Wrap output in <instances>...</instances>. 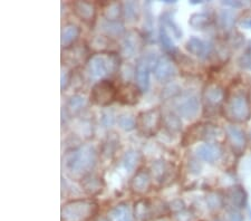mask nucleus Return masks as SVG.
Segmentation results:
<instances>
[{
    "mask_svg": "<svg viewBox=\"0 0 251 221\" xmlns=\"http://www.w3.org/2000/svg\"><path fill=\"white\" fill-rule=\"evenodd\" d=\"M185 49L190 54L197 56V57L203 58L208 54L209 47L202 39L198 37H191L185 43Z\"/></svg>",
    "mask_w": 251,
    "mask_h": 221,
    "instance_id": "obj_23",
    "label": "nucleus"
},
{
    "mask_svg": "<svg viewBox=\"0 0 251 221\" xmlns=\"http://www.w3.org/2000/svg\"><path fill=\"white\" fill-rule=\"evenodd\" d=\"M110 39L106 37L105 35H100L95 36L94 38L91 40L90 46L92 49H94L97 53H106L108 49V46H110Z\"/></svg>",
    "mask_w": 251,
    "mask_h": 221,
    "instance_id": "obj_34",
    "label": "nucleus"
},
{
    "mask_svg": "<svg viewBox=\"0 0 251 221\" xmlns=\"http://www.w3.org/2000/svg\"><path fill=\"white\" fill-rule=\"evenodd\" d=\"M156 64V60L154 59V55L153 54H145L142 55L141 57L137 59L134 76L135 82L137 87L140 88L142 93L149 91L150 87V74H151L152 66L154 67Z\"/></svg>",
    "mask_w": 251,
    "mask_h": 221,
    "instance_id": "obj_7",
    "label": "nucleus"
},
{
    "mask_svg": "<svg viewBox=\"0 0 251 221\" xmlns=\"http://www.w3.org/2000/svg\"><path fill=\"white\" fill-rule=\"evenodd\" d=\"M141 93L142 92L136 84L124 83L117 87L116 100L122 105H135L139 102Z\"/></svg>",
    "mask_w": 251,
    "mask_h": 221,
    "instance_id": "obj_14",
    "label": "nucleus"
},
{
    "mask_svg": "<svg viewBox=\"0 0 251 221\" xmlns=\"http://www.w3.org/2000/svg\"><path fill=\"white\" fill-rule=\"evenodd\" d=\"M161 23L163 24L165 27H169L170 29H171L172 34L174 37L176 39H180L182 37V30L181 28L176 25V23H174L173 18L171 17V14L170 13H165L164 15H162V20Z\"/></svg>",
    "mask_w": 251,
    "mask_h": 221,
    "instance_id": "obj_35",
    "label": "nucleus"
},
{
    "mask_svg": "<svg viewBox=\"0 0 251 221\" xmlns=\"http://www.w3.org/2000/svg\"><path fill=\"white\" fill-rule=\"evenodd\" d=\"M99 161V152L92 144H84L67 152L64 158V170L74 181H82L92 174Z\"/></svg>",
    "mask_w": 251,
    "mask_h": 221,
    "instance_id": "obj_1",
    "label": "nucleus"
},
{
    "mask_svg": "<svg viewBox=\"0 0 251 221\" xmlns=\"http://www.w3.org/2000/svg\"><path fill=\"white\" fill-rule=\"evenodd\" d=\"M196 154L200 160L208 163H214L222 155V150L218 144L205 143L197 147Z\"/></svg>",
    "mask_w": 251,
    "mask_h": 221,
    "instance_id": "obj_19",
    "label": "nucleus"
},
{
    "mask_svg": "<svg viewBox=\"0 0 251 221\" xmlns=\"http://www.w3.org/2000/svg\"><path fill=\"white\" fill-rule=\"evenodd\" d=\"M226 94L225 88L217 83H210L204 87L202 99H203L204 107L209 110L219 108L222 104H225Z\"/></svg>",
    "mask_w": 251,
    "mask_h": 221,
    "instance_id": "obj_9",
    "label": "nucleus"
},
{
    "mask_svg": "<svg viewBox=\"0 0 251 221\" xmlns=\"http://www.w3.org/2000/svg\"><path fill=\"white\" fill-rule=\"evenodd\" d=\"M80 184H82L83 190L90 196H96L100 194L105 186L103 179L100 175L93 173L84 178Z\"/></svg>",
    "mask_w": 251,
    "mask_h": 221,
    "instance_id": "obj_22",
    "label": "nucleus"
},
{
    "mask_svg": "<svg viewBox=\"0 0 251 221\" xmlns=\"http://www.w3.org/2000/svg\"><path fill=\"white\" fill-rule=\"evenodd\" d=\"M163 126L170 134H177L182 130V122L180 116L174 113H168L163 116Z\"/></svg>",
    "mask_w": 251,
    "mask_h": 221,
    "instance_id": "obj_26",
    "label": "nucleus"
},
{
    "mask_svg": "<svg viewBox=\"0 0 251 221\" xmlns=\"http://www.w3.org/2000/svg\"><path fill=\"white\" fill-rule=\"evenodd\" d=\"M121 65V57L117 53H96L88 57L86 62L87 75L92 79L102 80L107 76L114 75Z\"/></svg>",
    "mask_w": 251,
    "mask_h": 221,
    "instance_id": "obj_2",
    "label": "nucleus"
},
{
    "mask_svg": "<svg viewBox=\"0 0 251 221\" xmlns=\"http://www.w3.org/2000/svg\"><path fill=\"white\" fill-rule=\"evenodd\" d=\"M192 214L190 211H188L187 209L182 210L180 212L176 214V221H192Z\"/></svg>",
    "mask_w": 251,
    "mask_h": 221,
    "instance_id": "obj_39",
    "label": "nucleus"
},
{
    "mask_svg": "<svg viewBox=\"0 0 251 221\" xmlns=\"http://www.w3.org/2000/svg\"><path fill=\"white\" fill-rule=\"evenodd\" d=\"M212 19L208 14L204 13H197L191 15V17L189 19V25L191 26L193 29H199L203 30L206 27L211 25Z\"/></svg>",
    "mask_w": 251,
    "mask_h": 221,
    "instance_id": "obj_29",
    "label": "nucleus"
},
{
    "mask_svg": "<svg viewBox=\"0 0 251 221\" xmlns=\"http://www.w3.org/2000/svg\"><path fill=\"white\" fill-rule=\"evenodd\" d=\"M85 104H86V98L82 95L76 94V95H73L71 98L70 102H68V107H70L72 111L76 112V111L82 110V108L85 106Z\"/></svg>",
    "mask_w": 251,
    "mask_h": 221,
    "instance_id": "obj_36",
    "label": "nucleus"
},
{
    "mask_svg": "<svg viewBox=\"0 0 251 221\" xmlns=\"http://www.w3.org/2000/svg\"><path fill=\"white\" fill-rule=\"evenodd\" d=\"M225 118L232 123H245L251 116L249 95L244 91H237L226 96L224 104Z\"/></svg>",
    "mask_w": 251,
    "mask_h": 221,
    "instance_id": "obj_3",
    "label": "nucleus"
},
{
    "mask_svg": "<svg viewBox=\"0 0 251 221\" xmlns=\"http://www.w3.org/2000/svg\"><path fill=\"white\" fill-rule=\"evenodd\" d=\"M142 161V155L139 151L136 150H128L123 156V167L127 172H133L139 167Z\"/></svg>",
    "mask_w": 251,
    "mask_h": 221,
    "instance_id": "obj_27",
    "label": "nucleus"
},
{
    "mask_svg": "<svg viewBox=\"0 0 251 221\" xmlns=\"http://www.w3.org/2000/svg\"><path fill=\"white\" fill-rule=\"evenodd\" d=\"M241 26H244L247 29H251V18H246L240 23Z\"/></svg>",
    "mask_w": 251,
    "mask_h": 221,
    "instance_id": "obj_43",
    "label": "nucleus"
},
{
    "mask_svg": "<svg viewBox=\"0 0 251 221\" xmlns=\"http://www.w3.org/2000/svg\"><path fill=\"white\" fill-rule=\"evenodd\" d=\"M163 125V115L159 107L143 111L136 118V128L142 135L154 136Z\"/></svg>",
    "mask_w": 251,
    "mask_h": 221,
    "instance_id": "obj_5",
    "label": "nucleus"
},
{
    "mask_svg": "<svg viewBox=\"0 0 251 221\" xmlns=\"http://www.w3.org/2000/svg\"><path fill=\"white\" fill-rule=\"evenodd\" d=\"M192 5H198V3H202V1H197V0H193V1H190Z\"/></svg>",
    "mask_w": 251,
    "mask_h": 221,
    "instance_id": "obj_45",
    "label": "nucleus"
},
{
    "mask_svg": "<svg viewBox=\"0 0 251 221\" xmlns=\"http://www.w3.org/2000/svg\"><path fill=\"white\" fill-rule=\"evenodd\" d=\"M224 5L232 7V8H239L242 6V2H240V1H224Z\"/></svg>",
    "mask_w": 251,
    "mask_h": 221,
    "instance_id": "obj_42",
    "label": "nucleus"
},
{
    "mask_svg": "<svg viewBox=\"0 0 251 221\" xmlns=\"http://www.w3.org/2000/svg\"><path fill=\"white\" fill-rule=\"evenodd\" d=\"M155 78L161 83H168L176 77V67L172 58L168 55L162 56L156 60L155 66L153 67Z\"/></svg>",
    "mask_w": 251,
    "mask_h": 221,
    "instance_id": "obj_12",
    "label": "nucleus"
},
{
    "mask_svg": "<svg viewBox=\"0 0 251 221\" xmlns=\"http://www.w3.org/2000/svg\"><path fill=\"white\" fill-rule=\"evenodd\" d=\"M153 178L151 171L147 168H141L135 172L129 182V189L136 196H145L151 190Z\"/></svg>",
    "mask_w": 251,
    "mask_h": 221,
    "instance_id": "obj_10",
    "label": "nucleus"
},
{
    "mask_svg": "<svg viewBox=\"0 0 251 221\" xmlns=\"http://www.w3.org/2000/svg\"><path fill=\"white\" fill-rule=\"evenodd\" d=\"M226 221H245L244 216L237 209H228L226 214Z\"/></svg>",
    "mask_w": 251,
    "mask_h": 221,
    "instance_id": "obj_37",
    "label": "nucleus"
},
{
    "mask_svg": "<svg viewBox=\"0 0 251 221\" xmlns=\"http://www.w3.org/2000/svg\"><path fill=\"white\" fill-rule=\"evenodd\" d=\"M70 82H71V71L65 66V70L63 67V71H62V90H64Z\"/></svg>",
    "mask_w": 251,
    "mask_h": 221,
    "instance_id": "obj_40",
    "label": "nucleus"
},
{
    "mask_svg": "<svg viewBox=\"0 0 251 221\" xmlns=\"http://www.w3.org/2000/svg\"><path fill=\"white\" fill-rule=\"evenodd\" d=\"M80 36V28L73 23H68L63 27L60 35V44L63 49H68L75 45Z\"/></svg>",
    "mask_w": 251,
    "mask_h": 221,
    "instance_id": "obj_20",
    "label": "nucleus"
},
{
    "mask_svg": "<svg viewBox=\"0 0 251 221\" xmlns=\"http://www.w3.org/2000/svg\"><path fill=\"white\" fill-rule=\"evenodd\" d=\"M143 45L142 36L135 30H131L124 35L122 44H121V54L125 57H134L139 53Z\"/></svg>",
    "mask_w": 251,
    "mask_h": 221,
    "instance_id": "obj_15",
    "label": "nucleus"
},
{
    "mask_svg": "<svg viewBox=\"0 0 251 221\" xmlns=\"http://www.w3.org/2000/svg\"><path fill=\"white\" fill-rule=\"evenodd\" d=\"M99 212L94 199H74L64 203L60 210L62 221H90Z\"/></svg>",
    "mask_w": 251,
    "mask_h": 221,
    "instance_id": "obj_4",
    "label": "nucleus"
},
{
    "mask_svg": "<svg viewBox=\"0 0 251 221\" xmlns=\"http://www.w3.org/2000/svg\"><path fill=\"white\" fill-rule=\"evenodd\" d=\"M176 111L179 116L187 120H193L197 118L200 111L199 98L197 95L190 93L181 95L176 103Z\"/></svg>",
    "mask_w": 251,
    "mask_h": 221,
    "instance_id": "obj_8",
    "label": "nucleus"
},
{
    "mask_svg": "<svg viewBox=\"0 0 251 221\" xmlns=\"http://www.w3.org/2000/svg\"><path fill=\"white\" fill-rule=\"evenodd\" d=\"M159 34H160L161 44L165 49V51H167V53H169V54L173 55L176 51V46H174V43H173L172 38L170 37V35H169L168 30H167V27H165L162 23L160 25V33Z\"/></svg>",
    "mask_w": 251,
    "mask_h": 221,
    "instance_id": "obj_32",
    "label": "nucleus"
},
{
    "mask_svg": "<svg viewBox=\"0 0 251 221\" xmlns=\"http://www.w3.org/2000/svg\"><path fill=\"white\" fill-rule=\"evenodd\" d=\"M100 30L108 38L119 37V36H122L124 34V26L120 22H108V20H104L100 24Z\"/></svg>",
    "mask_w": 251,
    "mask_h": 221,
    "instance_id": "obj_24",
    "label": "nucleus"
},
{
    "mask_svg": "<svg viewBox=\"0 0 251 221\" xmlns=\"http://www.w3.org/2000/svg\"><path fill=\"white\" fill-rule=\"evenodd\" d=\"M240 64L242 67H246V68H249V70H251V54L247 53L242 56L240 59Z\"/></svg>",
    "mask_w": 251,
    "mask_h": 221,
    "instance_id": "obj_41",
    "label": "nucleus"
},
{
    "mask_svg": "<svg viewBox=\"0 0 251 221\" xmlns=\"http://www.w3.org/2000/svg\"><path fill=\"white\" fill-rule=\"evenodd\" d=\"M225 202L230 209L240 210L247 203V194L245 189L240 186H233L229 188L225 194Z\"/></svg>",
    "mask_w": 251,
    "mask_h": 221,
    "instance_id": "obj_16",
    "label": "nucleus"
},
{
    "mask_svg": "<svg viewBox=\"0 0 251 221\" xmlns=\"http://www.w3.org/2000/svg\"><path fill=\"white\" fill-rule=\"evenodd\" d=\"M100 221H107V219H103V220H100Z\"/></svg>",
    "mask_w": 251,
    "mask_h": 221,
    "instance_id": "obj_47",
    "label": "nucleus"
},
{
    "mask_svg": "<svg viewBox=\"0 0 251 221\" xmlns=\"http://www.w3.org/2000/svg\"><path fill=\"white\" fill-rule=\"evenodd\" d=\"M155 221H170V219L165 216V217H161V218H157Z\"/></svg>",
    "mask_w": 251,
    "mask_h": 221,
    "instance_id": "obj_44",
    "label": "nucleus"
},
{
    "mask_svg": "<svg viewBox=\"0 0 251 221\" xmlns=\"http://www.w3.org/2000/svg\"><path fill=\"white\" fill-rule=\"evenodd\" d=\"M133 212H134V217L137 221H150L154 219L152 201L149 199L141 198L135 201L134 207H133Z\"/></svg>",
    "mask_w": 251,
    "mask_h": 221,
    "instance_id": "obj_21",
    "label": "nucleus"
},
{
    "mask_svg": "<svg viewBox=\"0 0 251 221\" xmlns=\"http://www.w3.org/2000/svg\"><path fill=\"white\" fill-rule=\"evenodd\" d=\"M150 171L152 173V178L157 183L163 186L165 183L171 182V179H173V175L176 173V168L172 163H169L168 161L156 160L155 162H153Z\"/></svg>",
    "mask_w": 251,
    "mask_h": 221,
    "instance_id": "obj_13",
    "label": "nucleus"
},
{
    "mask_svg": "<svg viewBox=\"0 0 251 221\" xmlns=\"http://www.w3.org/2000/svg\"><path fill=\"white\" fill-rule=\"evenodd\" d=\"M65 50H66V53L68 54L66 56V60L70 64H72V65H74V63L78 64L82 62V60L85 58V55L87 54V48L84 46L82 47V45L74 46ZM70 64H68V65H70Z\"/></svg>",
    "mask_w": 251,
    "mask_h": 221,
    "instance_id": "obj_30",
    "label": "nucleus"
},
{
    "mask_svg": "<svg viewBox=\"0 0 251 221\" xmlns=\"http://www.w3.org/2000/svg\"><path fill=\"white\" fill-rule=\"evenodd\" d=\"M123 15L128 23H136L140 18V5L136 1L123 3Z\"/></svg>",
    "mask_w": 251,
    "mask_h": 221,
    "instance_id": "obj_31",
    "label": "nucleus"
},
{
    "mask_svg": "<svg viewBox=\"0 0 251 221\" xmlns=\"http://www.w3.org/2000/svg\"><path fill=\"white\" fill-rule=\"evenodd\" d=\"M117 87L108 79L97 80L92 87L90 99L99 106H108L116 99Z\"/></svg>",
    "mask_w": 251,
    "mask_h": 221,
    "instance_id": "obj_6",
    "label": "nucleus"
},
{
    "mask_svg": "<svg viewBox=\"0 0 251 221\" xmlns=\"http://www.w3.org/2000/svg\"><path fill=\"white\" fill-rule=\"evenodd\" d=\"M248 144H249V147L251 148V131H250V134H249V138H248Z\"/></svg>",
    "mask_w": 251,
    "mask_h": 221,
    "instance_id": "obj_46",
    "label": "nucleus"
},
{
    "mask_svg": "<svg viewBox=\"0 0 251 221\" xmlns=\"http://www.w3.org/2000/svg\"><path fill=\"white\" fill-rule=\"evenodd\" d=\"M103 15L105 20H108V22H119L121 16L123 15V3L119 1L108 2L104 7Z\"/></svg>",
    "mask_w": 251,
    "mask_h": 221,
    "instance_id": "obj_25",
    "label": "nucleus"
},
{
    "mask_svg": "<svg viewBox=\"0 0 251 221\" xmlns=\"http://www.w3.org/2000/svg\"><path fill=\"white\" fill-rule=\"evenodd\" d=\"M107 221H134V212L126 202H121L112 207L106 214Z\"/></svg>",
    "mask_w": 251,
    "mask_h": 221,
    "instance_id": "obj_18",
    "label": "nucleus"
},
{
    "mask_svg": "<svg viewBox=\"0 0 251 221\" xmlns=\"http://www.w3.org/2000/svg\"><path fill=\"white\" fill-rule=\"evenodd\" d=\"M219 20H220L221 26L224 28L231 27L233 24V17L229 11H222V13L219 15Z\"/></svg>",
    "mask_w": 251,
    "mask_h": 221,
    "instance_id": "obj_38",
    "label": "nucleus"
},
{
    "mask_svg": "<svg viewBox=\"0 0 251 221\" xmlns=\"http://www.w3.org/2000/svg\"><path fill=\"white\" fill-rule=\"evenodd\" d=\"M205 202L210 211H213V212L219 211L220 209L226 204L225 195H222L221 192H217V191L209 192L205 196Z\"/></svg>",
    "mask_w": 251,
    "mask_h": 221,
    "instance_id": "obj_28",
    "label": "nucleus"
},
{
    "mask_svg": "<svg viewBox=\"0 0 251 221\" xmlns=\"http://www.w3.org/2000/svg\"><path fill=\"white\" fill-rule=\"evenodd\" d=\"M73 11L76 17L86 24H93L96 20V6L90 1H75L73 3Z\"/></svg>",
    "mask_w": 251,
    "mask_h": 221,
    "instance_id": "obj_17",
    "label": "nucleus"
},
{
    "mask_svg": "<svg viewBox=\"0 0 251 221\" xmlns=\"http://www.w3.org/2000/svg\"><path fill=\"white\" fill-rule=\"evenodd\" d=\"M117 124L124 131H133L136 127V118L131 113H123L117 118Z\"/></svg>",
    "mask_w": 251,
    "mask_h": 221,
    "instance_id": "obj_33",
    "label": "nucleus"
},
{
    "mask_svg": "<svg viewBox=\"0 0 251 221\" xmlns=\"http://www.w3.org/2000/svg\"><path fill=\"white\" fill-rule=\"evenodd\" d=\"M226 139L228 141L230 147L234 154L241 155L246 150L247 144H248V138L246 133L239 126L228 125L226 127Z\"/></svg>",
    "mask_w": 251,
    "mask_h": 221,
    "instance_id": "obj_11",
    "label": "nucleus"
}]
</instances>
